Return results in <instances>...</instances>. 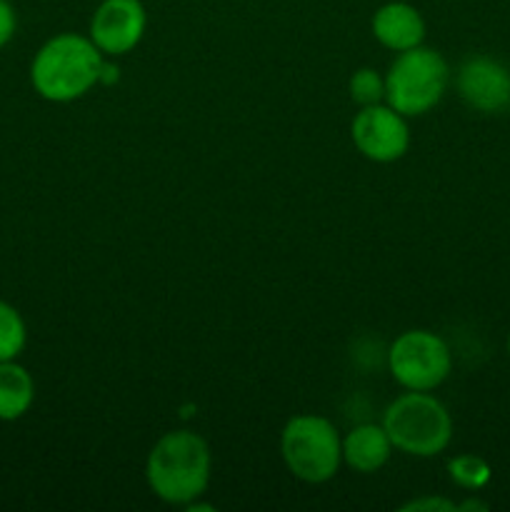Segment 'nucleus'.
Segmentation results:
<instances>
[{
	"label": "nucleus",
	"instance_id": "obj_8",
	"mask_svg": "<svg viewBox=\"0 0 510 512\" xmlns=\"http://www.w3.org/2000/svg\"><path fill=\"white\" fill-rule=\"evenodd\" d=\"M148 15L140 0H103L90 20V40L105 55H125L143 40Z\"/></svg>",
	"mask_w": 510,
	"mask_h": 512
},
{
	"label": "nucleus",
	"instance_id": "obj_13",
	"mask_svg": "<svg viewBox=\"0 0 510 512\" xmlns=\"http://www.w3.org/2000/svg\"><path fill=\"white\" fill-rule=\"evenodd\" d=\"M25 340H28V330H25L23 315L10 303L0 300V363L18 358L25 348Z\"/></svg>",
	"mask_w": 510,
	"mask_h": 512
},
{
	"label": "nucleus",
	"instance_id": "obj_16",
	"mask_svg": "<svg viewBox=\"0 0 510 512\" xmlns=\"http://www.w3.org/2000/svg\"><path fill=\"white\" fill-rule=\"evenodd\" d=\"M15 28H18V15L10 0H0V48L13 40Z\"/></svg>",
	"mask_w": 510,
	"mask_h": 512
},
{
	"label": "nucleus",
	"instance_id": "obj_14",
	"mask_svg": "<svg viewBox=\"0 0 510 512\" xmlns=\"http://www.w3.org/2000/svg\"><path fill=\"white\" fill-rule=\"evenodd\" d=\"M448 475L458 488L465 490H483L493 478V470L480 455H455L448 463Z\"/></svg>",
	"mask_w": 510,
	"mask_h": 512
},
{
	"label": "nucleus",
	"instance_id": "obj_9",
	"mask_svg": "<svg viewBox=\"0 0 510 512\" xmlns=\"http://www.w3.org/2000/svg\"><path fill=\"white\" fill-rule=\"evenodd\" d=\"M460 100L478 113L493 115L510 103V70L488 55H473L455 75Z\"/></svg>",
	"mask_w": 510,
	"mask_h": 512
},
{
	"label": "nucleus",
	"instance_id": "obj_5",
	"mask_svg": "<svg viewBox=\"0 0 510 512\" xmlns=\"http://www.w3.org/2000/svg\"><path fill=\"white\" fill-rule=\"evenodd\" d=\"M280 455L295 478L320 485L338 475L343 463V440L323 415H295L280 435Z\"/></svg>",
	"mask_w": 510,
	"mask_h": 512
},
{
	"label": "nucleus",
	"instance_id": "obj_7",
	"mask_svg": "<svg viewBox=\"0 0 510 512\" xmlns=\"http://www.w3.org/2000/svg\"><path fill=\"white\" fill-rule=\"evenodd\" d=\"M350 138L355 148L373 163H393L410 148V130L405 115L388 103H375L360 108L350 125Z\"/></svg>",
	"mask_w": 510,
	"mask_h": 512
},
{
	"label": "nucleus",
	"instance_id": "obj_10",
	"mask_svg": "<svg viewBox=\"0 0 510 512\" xmlns=\"http://www.w3.org/2000/svg\"><path fill=\"white\" fill-rule=\"evenodd\" d=\"M373 28L375 40L383 48L393 50V53H403V50L418 48L425 40V20L418 8L403 0H393L385 3L375 10L373 15Z\"/></svg>",
	"mask_w": 510,
	"mask_h": 512
},
{
	"label": "nucleus",
	"instance_id": "obj_19",
	"mask_svg": "<svg viewBox=\"0 0 510 512\" xmlns=\"http://www.w3.org/2000/svg\"><path fill=\"white\" fill-rule=\"evenodd\" d=\"M458 510H488V505L478 503V500H468V503L458 505Z\"/></svg>",
	"mask_w": 510,
	"mask_h": 512
},
{
	"label": "nucleus",
	"instance_id": "obj_11",
	"mask_svg": "<svg viewBox=\"0 0 510 512\" xmlns=\"http://www.w3.org/2000/svg\"><path fill=\"white\" fill-rule=\"evenodd\" d=\"M390 453H393V443L383 425H358L343 438V463L355 473H378L390 460Z\"/></svg>",
	"mask_w": 510,
	"mask_h": 512
},
{
	"label": "nucleus",
	"instance_id": "obj_15",
	"mask_svg": "<svg viewBox=\"0 0 510 512\" xmlns=\"http://www.w3.org/2000/svg\"><path fill=\"white\" fill-rule=\"evenodd\" d=\"M348 93L353 103L360 108L365 105L383 103L385 100V75H380L373 68H358L348 80Z\"/></svg>",
	"mask_w": 510,
	"mask_h": 512
},
{
	"label": "nucleus",
	"instance_id": "obj_21",
	"mask_svg": "<svg viewBox=\"0 0 510 512\" xmlns=\"http://www.w3.org/2000/svg\"><path fill=\"white\" fill-rule=\"evenodd\" d=\"M508 110H510V103H508Z\"/></svg>",
	"mask_w": 510,
	"mask_h": 512
},
{
	"label": "nucleus",
	"instance_id": "obj_12",
	"mask_svg": "<svg viewBox=\"0 0 510 512\" xmlns=\"http://www.w3.org/2000/svg\"><path fill=\"white\" fill-rule=\"evenodd\" d=\"M35 400L33 375L15 360L0 363V420L23 418Z\"/></svg>",
	"mask_w": 510,
	"mask_h": 512
},
{
	"label": "nucleus",
	"instance_id": "obj_4",
	"mask_svg": "<svg viewBox=\"0 0 510 512\" xmlns=\"http://www.w3.org/2000/svg\"><path fill=\"white\" fill-rule=\"evenodd\" d=\"M450 68L433 48H410L398 53L385 73V103L405 118L425 115L443 100Z\"/></svg>",
	"mask_w": 510,
	"mask_h": 512
},
{
	"label": "nucleus",
	"instance_id": "obj_18",
	"mask_svg": "<svg viewBox=\"0 0 510 512\" xmlns=\"http://www.w3.org/2000/svg\"><path fill=\"white\" fill-rule=\"evenodd\" d=\"M118 78H120L118 65H113V63H108V60H103V68H100V83H103V85H113V83H118Z\"/></svg>",
	"mask_w": 510,
	"mask_h": 512
},
{
	"label": "nucleus",
	"instance_id": "obj_3",
	"mask_svg": "<svg viewBox=\"0 0 510 512\" xmlns=\"http://www.w3.org/2000/svg\"><path fill=\"white\" fill-rule=\"evenodd\" d=\"M383 428L395 450L413 458H435L453 440L448 408L428 390H408L388 405Z\"/></svg>",
	"mask_w": 510,
	"mask_h": 512
},
{
	"label": "nucleus",
	"instance_id": "obj_6",
	"mask_svg": "<svg viewBox=\"0 0 510 512\" xmlns=\"http://www.w3.org/2000/svg\"><path fill=\"white\" fill-rule=\"evenodd\" d=\"M390 375L405 390H435L453 370V353L430 330H405L388 350Z\"/></svg>",
	"mask_w": 510,
	"mask_h": 512
},
{
	"label": "nucleus",
	"instance_id": "obj_17",
	"mask_svg": "<svg viewBox=\"0 0 510 512\" xmlns=\"http://www.w3.org/2000/svg\"><path fill=\"white\" fill-rule=\"evenodd\" d=\"M403 512H408V510H430V512H435V510H458V505L455 503H450V500H445V498H418V500H410V503H405L403 508H400Z\"/></svg>",
	"mask_w": 510,
	"mask_h": 512
},
{
	"label": "nucleus",
	"instance_id": "obj_2",
	"mask_svg": "<svg viewBox=\"0 0 510 512\" xmlns=\"http://www.w3.org/2000/svg\"><path fill=\"white\" fill-rule=\"evenodd\" d=\"M210 448L198 433L173 430L153 445L145 463V478L155 498L168 505H190L210 483Z\"/></svg>",
	"mask_w": 510,
	"mask_h": 512
},
{
	"label": "nucleus",
	"instance_id": "obj_20",
	"mask_svg": "<svg viewBox=\"0 0 510 512\" xmlns=\"http://www.w3.org/2000/svg\"><path fill=\"white\" fill-rule=\"evenodd\" d=\"M508 358H510V333H508Z\"/></svg>",
	"mask_w": 510,
	"mask_h": 512
},
{
	"label": "nucleus",
	"instance_id": "obj_1",
	"mask_svg": "<svg viewBox=\"0 0 510 512\" xmlns=\"http://www.w3.org/2000/svg\"><path fill=\"white\" fill-rule=\"evenodd\" d=\"M105 53L90 38L60 33L35 53L30 83L50 103H73L100 83Z\"/></svg>",
	"mask_w": 510,
	"mask_h": 512
}]
</instances>
